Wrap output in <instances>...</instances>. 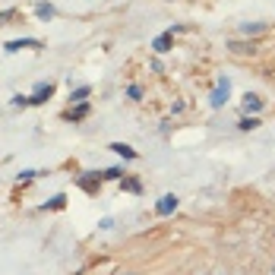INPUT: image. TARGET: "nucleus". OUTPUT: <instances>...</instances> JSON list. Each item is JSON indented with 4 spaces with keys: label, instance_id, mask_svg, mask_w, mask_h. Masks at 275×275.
Returning a JSON list of instances; mask_svg holds the SVG:
<instances>
[{
    "label": "nucleus",
    "instance_id": "nucleus-12",
    "mask_svg": "<svg viewBox=\"0 0 275 275\" xmlns=\"http://www.w3.org/2000/svg\"><path fill=\"white\" fill-rule=\"evenodd\" d=\"M120 187H124V190H130V193H139V190H143V184H139L136 177H124V180H120Z\"/></svg>",
    "mask_w": 275,
    "mask_h": 275
},
{
    "label": "nucleus",
    "instance_id": "nucleus-16",
    "mask_svg": "<svg viewBox=\"0 0 275 275\" xmlns=\"http://www.w3.org/2000/svg\"><path fill=\"white\" fill-rule=\"evenodd\" d=\"M63 203H66V196H63V193H60V196H54V199H51V209H63ZM48 206H44V209H48Z\"/></svg>",
    "mask_w": 275,
    "mask_h": 275
},
{
    "label": "nucleus",
    "instance_id": "nucleus-14",
    "mask_svg": "<svg viewBox=\"0 0 275 275\" xmlns=\"http://www.w3.org/2000/svg\"><path fill=\"white\" fill-rule=\"evenodd\" d=\"M105 180H124V168H108V171H105Z\"/></svg>",
    "mask_w": 275,
    "mask_h": 275
},
{
    "label": "nucleus",
    "instance_id": "nucleus-7",
    "mask_svg": "<svg viewBox=\"0 0 275 275\" xmlns=\"http://www.w3.org/2000/svg\"><path fill=\"white\" fill-rule=\"evenodd\" d=\"M152 51H155V54H168V51H171V32L158 35L155 42H152Z\"/></svg>",
    "mask_w": 275,
    "mask_h": 275
},
{
    "label": "nucleus",
    "instance_id": "nucleus-17",
    "mask_svg": "<svg viewBox=\"0 0 275 275\" xmlns=\"http://www.w3.org/2000/svg\"><path fill=\"white\" fill-rule=\"evenodd\" d=\"M127 95H130L133 102H139V98H143V89H139V85H130V89H127Z\"/></svg>",
    "mask_w": 275,
    "mask_h": 275
},
{
    "label": "nucleus",
    "instance_id": "nucleus-11",
    "mask_svg": "<svg viewBox=\"0 0 275 275\" xmlns=\"http://www.w3.org/2000/svg\"><path fill=\"white\" fill-rule=\"evenodd\" d=\"M66 117H70V120H83V117H89V105H76V108H73L70 114H66Z\"/></svg>",
    "mask_w": 275,
    "mask_h": 275
},
{
    "label": "nucleus",
    "instance_id": "nucleus-18",
    "mask_svg": "<svg viewBox=\"0 0 275 275\" xmlns=\"http://www.w3.org/2000/svg\"><path fill=\"white\" fill-rule=\"evenodd\" d=\"M35 174H38V171H22V174H16V180H19V184H22V180H32V177H35Z\"/></svg>",
    "mask_w": 275,
    "mask_h": 275
},
{
    "label": "nucleus",
    "instance_id": "nucleus-13",
    "mask_svg": "<svg viewBox=\"0 0 275 275\" xmlns=\"http://www.w3.org/2000/svg\"><path fill=\"white\" fill-rule=\"evenodd\" d=\"M237 127H240V130H256L259 120H256V117H240V120H237Z\"/></svg>",
    "mask_w": 275,
    "mask_h": 275
},
{
    "label": "nucleus",
    "instance_id": "nucleus-15",
    "mask_svg": "<svg viewBox=\"0 0 275 275\" xmlns=\"http://www.w3.org/2000/svg\"><path fill=\"white\" fill-rule=\"evenodd\" d=\"M228 48L234 51V54H247V51H253V44H240V42H231Z\"/></svg>",
    "mask_w": 275,
    "mask_h": 275
},
{
    "label": "nucleus",
    "instance_id": "nucleus-4",
    "mask_svg": "<svg viewBox=\"0 0 275 275\" xmlns=\"http://www.w3.org/2000/svg\"><path fill=\"white\" fill-rule=\"evenodd\" d=\"M177 203H180V199L174 196V193H165V196L155 203V212H158V215H171V212L177 209Z\"/></svg>",
    "mask_w": 275,
    "mask_h": 275
},
{
    "label": "nucleus",
    "instance_id": "nucleus-9",
    "mask_svg": "<svg viewBox=\"0 0 275 275\" xmlns=\"http://www.w3.org/2000/svg\"><path fill=\"white\" fill-rule=\"evenodd\" d=\"M89 95H92V89H89V85H79V89H73V92H70V98H73L76 105H83Z\"/></svg>",
    "mask_w": 275,
    "mask_h": 275
},
{
    "label": "nucleus",
    "instance_id": "nucleus-10",
    "mask_svg": "<svg viewBox=\"0 0 275 275\" xmlns=\"http://www.w3.org/2000/svg\"><path fill=\"white\" fill-rule=\"evenodd\" d=\"M263 29H266V22H244V25H240V32H244V35H259Z\"/></svg>",
    "mask_w": 275,
    "mask_h": 275
},
{
    "label": "nucleus",
    "instance_id": "nucleus-1",
    "mask_svg": "<svg viewBox=\"0 0 275 275\" xmlns=\"http://www.w3.org/2000/svg\"><path fill=\"white\" fill-rule=\"evenodd\" d=\"M228 95H231V79L228 76H218V85L215 92H212V108H221V105H228Z\"/></svg>",
    "mask_w": 275,
    "mask_h": 275
},
{
    "label": "nucleus",
    "instance_id": "nucleus-3",
    "mask_svg": "<svg viewBox=\"0 0 275 275\" xmlns=\"http://www.w3.org/2000/svg\"><path fill=\"white\" fill-rule=\"evenodd\" d=\"M51 95H54V85H51V83H42V85H38V89L29 95V105H44Z\"/></svg>",
    "mask_w": 275,
    "mask_h": 275
},
{
    "label": "nucleus",
    "instance_id": "nucleus-8",
    "mask_svg": "<svg viewBox=\"0 0 275 275\" xmlns=\"http://www.w3.org/2000/svg\"><path fill=\"white\" fill-rule=\"evenodd\" d=\"M35 16L42 19V22H48V19L54 16V6L51 3H35Z\"/></svg>",
    "mask_w": 275,
    "mask_h": 275
},
{
    "label": "nucleus",
    "instance_id": "nucleus-6",
    "mask_svg": "<svg viewBox=\"0 0 275 275\" xmlns=\"http://www.w3.org/2000/svg\"><path fill=\"white\" fill-rule=\"evenodd\" d=\"M108 149L114 152V155H120V158H127V162H133V158H136V149H130V146L127 143H111Z\"/></svg>",
    "mask_w": 275,
    "mask_h": 275
},
{
    "label": "nucleus",
    "instance_id": "nucleus-19",
    "mask_svg": "<svg viewBox=\"0 0 275 275\" xmlns=\"http://www.w3.org/2000/svg\"><path fill=\"white\" fill-rule=\"evenodd\" d=\"M272 272H275V269H272Z\"/></svg>",
    "mask_w": 275,
    "mask_h": 275
},
{
    "label": "nucleus",
    "instance_id": "nucleus-5",
    "mask_svg": "<svg viewBox=\"0 0 275 275\" xmlns=\"http://www.w3.org/2000/svg\"><path fill=\"white\" fill-rule=\"evenodd\" d=\"M263 98H259V95H253V92H247V95H244V111H247V117H256V114L259 111H263Z\"/></svg>",
    "mask_w": 275,
    "mask_h": 275
},
{
    "label": "nucleus",
    "instance_id": "nucleus-2",
    "mask_svg": "<svg viewBox=\"0 0 275 275\" xmlns=\"http://www.w3.org/2000/svg\"><path fill=\"white\" fill-rule=\"evenodd\" d=\"M22 48H42V42H38V38H16V42L3 44L6 54H16V51H22Z\"/></svg>",
    "mask_w": 275,
    "mask_h": 275
}]
</instances>
